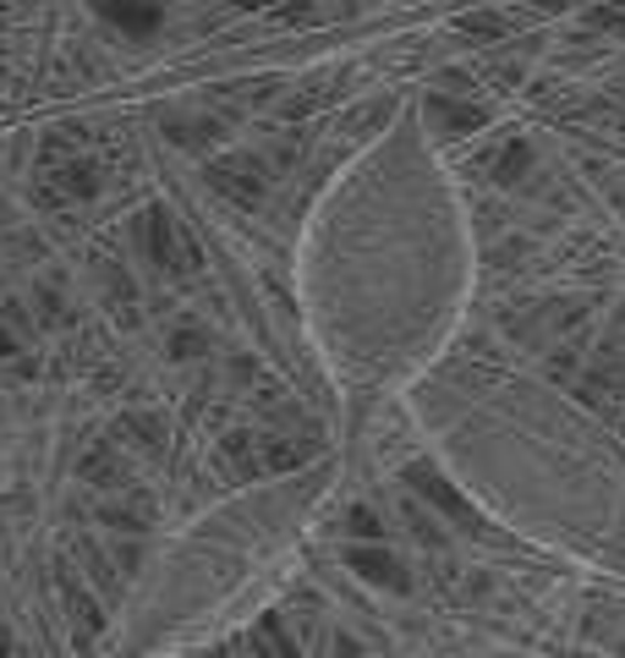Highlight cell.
<instances>
[{"label": "cell", "mask_w": 625, "mask_h": 658, "mask_svg": "<svg viewBox=\"0 0 625 658\" xmlns=\"http://www.w3.org/2000/svg\"><path fill=\"white\" fill-rule=\"evenodd\" d=\"M133 242L144 247V258L159 264L165 275H170V269H176V275H198V264H203L198 247H192V236H187L165 209H144V214L133 220Z\"/></svg>", "instance_id": "cell-1"}, {"label": "cell", "mask_w": 625, "mask_h": 658, "mask_svg": "<svg viewBox=\"0 0 625 658\" xmlns=\"http://www.w3.org/2000/svg\"><path fill=\"white\" fill-rule=\"evenodd\" d=\"M209 187H214V192H225L231 203L253 209V203L269 192V170L253 160V155H231V160L209 164Z\"/></svg>", "instance_id": "cell-2"}, {"label": "cell", "mask_w": 625, "mask_h": 658, "mask_svg": "<svg viewBox=\"0 0 625 658\" xmlns=\"http://www.w3.org/2000/svg\"><path fill=\"white\" fill-rule=\"evenodd\" d=\"M346 565H351L362 582H373V587H390V593H406V587H412L406 560L390 554V549H379V543H357V549H346Z\"/></svg>", "instance_id": "cell-3"}, {"label": "cell", "mask_w": 625, "mask_h": 658, "mask_svg": "<svg viewBox=\"0 0 625 658\" xmlns=\"http://www.w3.org/2000/svg\"><path fill=\"white\" fill-rule=\"evenodd\" d=\"M105 22H116L127 39H149L165 22V0H94Z\"/></svg>", "instance_id": "cell-4"}, {"label": "cell", "mask_w": 625, "mask_h": 658, "mask_svg": "<svg viewBox=\"0 0 625 658\" xmlns=\"http://www.w3.org/2000/svg\"><path fill=\"white\" fill-rule=\"evenodd\" d=\"M99 192V170H94V160H61L55 170H50V181H44V198L50 203H61V198H94Z\"/></svg>", "instance_id": "cell-5"}, {"label": "cell", "mask_w": 625, "mask_h": 658, "mask_svg": "<svg viewBox=\"0 0 625 658\" xmlns=\"http://www.w3.org/2000/svg\"><path fill=\"white\" fill-rule=\"evenodd\" d=\"M406 484H412V489L423 494L428 505H439L445 516H456V521H467L472 532H477V516H472V510H467V499H462V494L451 489V484H445V478H439L434 467H406Z\"/></svg>", "instance_id": "cell-6"}, {"label": "cell", "mask_w": 625, "mask_h": 658, "mask_svg": "<svg viewBox=\"0 0 625 658\" xmlns=\"http://www.w3.org/2000/svg\"><path fill=\"white\" fill-rule=\"evenodd\" d=\"M428 121L439 127V138H467L483 127V110L477 105H456V99H445V94H434L428 99Z\"/></svg>", "instance_id": "cell-7"}, {"label": "cell", "mask_w": 625, "mask_h": 658, "mask_svg": "<svg viewBox=\"0 0 625 658\" xmlns=\"http://www.w3.org/2000/svg\"><path fill=\"white\" fill-rule=\"evenodd\" d=\"M116 439L133 445V450H159V445H165V417H159V412H127V417L116 423Z\"/></svg>", "instance_id": "cell-8"}, {"label": "cell", "mask_w": 625, "mask_h": 658, "mask_svg": "<svg viewBox=\"0 0 625 658\" xmlns=\"http://www.w3.org/2000/svg\"><path fill=\"white\" fill-rule=\"evenodd\" d=\"M253 658H303V648L286 637L280 615H264V620L253 626Z\"/></svg>", "instance_id": "cell-9"}, {"label": "cell", "mask_w": 625, "mask_h": 658, "mask_svg": "<svg viewBox=\"0 0 625 658\" xmlns=\"http://www.w3.org/2000/svg\"><path fill=\"white\" fill-rule=\"evenodd\" d=\"M99 521H110V527H121V532H144V527L155 521V505H149L144 494H133V499H110V505H99Z\"/></svg>", "instance_id": "cell-10"}, {"label": "cell", "mask_w": 625, "mask_h": 658, "mask_svg": "<svg viewBox=\"0 0 625 658\" xmlns=\"http://www.w3.org/2000/svg\"><path fill=\"white\" fill-rule=\"evenodd\" d=\"M83 478H88V484H105V489H110V484H127V473H121V461H116L110 445H99L94 456H83Z\"/></svg>", "instance_id": "cell-11"}, {"label": "cell", "mask_w": 625, "mask_h": 658, "mask_svg": "<svg viewBox=\"0 0 625 658\" xmlns=\"http://www.w3.org/2000/svg\"><path fill=\"white\" fill-rule=\"evenodd\" d=\"M66 604H72V626H77V643H94V637H99V626H105L99 604H94L88 593H66Z\"/></svg>", "instance_id": "cell-12"}, {"label": "cell", "mask_w": 625, "mask_h": 658, "mask_svg": "<svg viewBox=\"0 0 625 658\" xmlns=\"http://www.w3.org/2000/svg\"><path fill=\"white\" fill-rule=\"evenodd\" d=\"M346 532H351L357 543H379V538H384V527H379V516H373L368 505H351V510H346Z\"/></svg>", "instance_id": "cell-13"}, {"label": "cell", "mask_w": 625, "mask_h": 658, "mask_svg": "<svg viewBox=\"0 0 625 658\" xmlns=\"http://www.w3.org/2000/svg\"><path fill=\"white\" fill-rule=\"evenodd\" d=\"M203 351H209V335H203V329H176V335H170V357H176V362H192V357H203Z\"/></svg>", "instance_id": "cell-14"}, {"label": "cell", "mask_w": 625, "mask_h": 658, "mask_svg": "<svg viewBox=\"0 0 625 658\" xmlns=\"http://www.w3.org/2000/svg\"><path fill=\"white\" fill-rule=\"evenodd\" d=\"M527 164H532L527 144H510V149L499 155V164H494V170H499V181H521V170H527Z\"/></svg>", "instance_id": "cell-15"}, {"label": "cell", "mask_w": 625, "mask_h": 658, "mask_svg": "<svg viewBox=\"0 0 625 658\" xmlns=\"http://www.w3.org/2000/svg\"><path fill=\"white\" fill-rule=\"evenodd\" d=\"M462 28H467V33H505V22H499V17H467Z\"/></svg>", "instance_id": "cell-16"}, {"label": "cell", "mask_w": 625, "mask_h": 658, "mask_svg": "<svg viewBox=\"0 0 625 658\" xmlns=\"http://www.w3.org/2000/svg\"><path fill=\"white\" fill-rule=\"evenodd\" d=\"M231 6H242V11H269V6H280V0H231Z\"/></svg>", "instance_id": "cell-17"}, {"label": "cell", "mask_w": 625, "mask_h": 658, "mask_svg": "<svg viewBox=\"0 0 625 658\" xmlns=\"http://www.w3.org/2000/svg\"><path fill=\"white\" fill-rule=\"evenodd\" d=\"M0 658H17L11 654V632H6V626H0Z\"/></svg>", "instance_id": "cell-18"}, {"label": "cell", "mask_w": 625, "mask_h": 658, "mask_svg": "<svg viewBox=\"0 0 625 658\" xmlns=\"http://www.w3.org/2000/svg\"><path fill=\"white\" fill-rule=\"evenodd\" d=\"M11 351H17V340H11V335L0 329V357H11Z\"/></svg>", "instance_id": "cell-19"}, {"label": "cell", "mask_w": 625, "mask_h": 658, "mask_svg": "<svg viewBox=\"0 0 625 658\" xmlns=\"http://www.w3.org/2000/svg\"><path fill=\"white\" fill-rule=\"evenodd\" d=\"M538 6H543V11H560V6H565V0H538Z\"/></svg>", "instance_id": "cell-20"}, {"label": "cell", "mask_w": 625, "mask_h": 658, "mask_svg": "<svg viewBox=\"0 0 625 658\" xmlns=\"http://www.w3.org/2000/svg\"><path fill=\"white\" fill-rule=\"evenodd\" d=\"M621 329H625V314H621Z\"/></svg>", "instance_id": "cell-21"}]
</instances>
